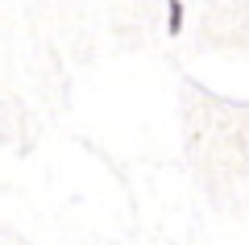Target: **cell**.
I'll return each instance as SVG.
<instances>
[{"label": "cell", "instance_id": "cell-1", "mask_svg": "<svg viewBox=\"0 0 249 245\" xmlns=\"http://www.w3.org/2000/svg\"><path fill=\"white\" fill-rule=\"evenodd\" d=\"M183 21H187V4L183 0H166V34L170 38L183 34Z\"/></svg>", "mask_w": 249, "mask_h": 245}]
</instances>
